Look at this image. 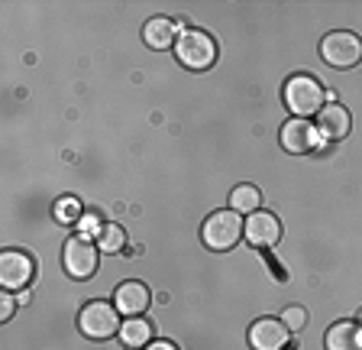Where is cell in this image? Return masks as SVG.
<instances>
[{"label":"cell","mask_w":362,"mask_h":350,"mask_svg":"<svg viewBox=\"0 0 362 350\" xmlns=\"http://www.w3.org/2000/svg\"><path fill=\"white\" fill-rule=\"evenodd\" d=\"M143 39L149 49H168L175 46V39H178V30H175L172 20H165V16H156V20H149V23L143 26Z\"/></svg>","instance_id":"5bb4252c"},{"label":"cell","mask_w":362,"mask_h":350,"mask_svg":"<svg viewBox=\"0 0 362 350\" xmlns=\"http://www.w3.org/2000/svg\"><path fill=\"white\" fill-rule=\"evenodd\" d=\"M317 130L327 140H346L353 130V117L343 104H324V111L317 114Z\"/></svg>","instance_id":"7c38bea8"},{"label":"cell","mask_w":362,"mask_h":350,"mask_svg":"<svg viewBox=\"0 0 362 350\" xmlns=\"http://www.w3.org/2000/svg\"><path fill=\"white\" fill-rule=\"evenodd\" d=\"M281 321L288 324V331H301L304 324H308V312H304L301 305H291V308H285V315H281Z\"/></svg>","instance_id":"d6986e66"},{"label":"cell","mask_w":362,"mask_h":350,"mask_svg":"<svg viewBox=\"0 0 362 350\" xmlns=\"http://www.w3.org/2000/svg\"><path fill=\"white\" fill-rule=\"evenodd\" d=\"M262 205V195H259L256 185H236L233 195H230V208L236 214H256Z\"/></svg>","instance_id":"2e32d148"},{"label":"cell","mask_w":362,"mask_h":350,"mask_svg":"<svg viewBox=\"0 0 362 350\" xmlns=\"http://www.w3.org/2000/svg\"><path fill=\"white\" fill-rule=\"evenodd\" d=\"M146 350H178V347H175L172 341H152V344H149V347H146Z\"/></svg>","instance_id":"7402d4cb"},{"label":"cell","mask_w":362,"mask_h":350,"mask_svg":"<svg viewBox=\"0 0 362 350\" xmlns=\"http://www.w3.org/2000/svg\"><path fill=\"white\" fill-rule=\"evenodd\" d=\"M120 341L127 344L129 350H143L152 344V321H146L143 315H136V318H127L120 324Z\"/></svg>","instance_id":"9a60e30c"},{"label":"cell","mask_w":362,"mask_h":350,"mask_svg":"<svg viewBox=\"0 0 362 350\" xmlns=\"http://www.w3.org/2000/svg\"><path fill=\"white\" fill-rule=\"evenodd\" d=\"M100 247L90 244L88 237H71L65 244V253H62V263H65V273L71 279H90L98 273V259H100Z\"/></svg>","instance_id":"8992f818"},{"label":"cell","mask_w":362,"mask_h":350,"mask_svg":"<svg viewBox=\"0 0 362 350\" xmlns=\"http://www.w3.org/2000/svg\"><path fill=\"white\" fill-rule=\"evenodd\" d=\"M98 247L104 253H120L127 247V230L120 224H100L98 230Z\"/></svg>","instance_id":"e0dca14e"},{"label":"cell","mask_w":362,"mask_h":350,"mask_svg":"<svg viewBox=\"0 0 362 350\" xmlns=\"http://www.w3.org/2000/svg\"><path fill=\"white\" fill-rule=\"evenodd\" d=\"M246 234V221L230 208V211H214L201 227V240L211 250H230L240 244V237Z\"/></svg>","instance_id":"277c9868"},{"label":"cell","mask_w":362,"mask_h":350,"mask_svg":"<svg viewBox=\"0 0 362 350\" xmlns=\"http://www.w3.org/2000/svg\"><path fill=\"white\" fill-rule=\"evenodd\" d=\"M317 146H320V130L310 120L294 117V120H288L281 127V149L291 152V156H304V152L317 149Z\"/></svg>","instance_id":"ba28073f"},{"label":"cell","mask_w":362,"mask_h":350,"mask_svg":"<svg viewBox=\"0 0 362 350\" xmlns=\"http://www.w3.org/2000/svg\"><path fill=\"white\" fill-rule=\"evenodd\" d=\"M117 305L104 302V298H94L81 308L78 315V327H81V334L90 337V341H110L113 334H120V324L123 321L117 318Z\"/></svg>","instance_id":"3957f363"},{"label":"cell","mask_w":362,"mask_h":350,"mask_svg":"<svg viewBox=\"0 0 362 350\" xmlns=\"http://www.w3.org/2000/svg\"><path fill=\"white\" fill-rule=\"evenodd\" d=\"M16 302H20V298H13V295H4V302H0V318H4V321H10V318H13V312H16Z\"/></svg>","instance_id":"ffe728a7"},{"label":"cell","mask_w":362,"mask_h":350,"mask_svg":"<svg viewBox=\"0 0 362 350\" xmlns=\"http://www.w3.org/2000/svg\"><path fill=\"white\" fill-rule=\"evenodd\" d=\"M281 98H285V107L291 111L294 117H301V120H308V117L320 114L324 111V101H327V91L320 88V81L310 75H291L285 81V91H281Z\"/></svg>","instance_id":"6da1fadb"},{"label":"cell","mask_w":362,"mask_h":350,"mask_svg":"<svg viewBox=\"0 0 362 350\" xmlns=\"http://www.w3.org/2000/svg\"><path fill=\"white\" fill-rule=\"evenodd\" d=\"M81 227H84V230H100V227H98V218H94V214H84V218H81Z\"/></svg>","instance_id":"44dd1931"},{"label":"cell","mask_w":362,"mask_h":350,"mask_svg":"<svg viewBox=\"0 0 362 350\" xmlns=\"http://www.w3.org/2000/svg\"><path fill=\"white\" fill-rule=\"evenodd\" d=\"M33 276H36L33 256H26V253H20V250H7L0 256V282H4V289L20 292L23 286H30Z\"/></svg>","instance_id":"52a82bcc"},{"label":"cell","mask_w":362,"mask_h":350,"mask_svg":"<svg viewBox=\"0 0 362 350\" xmlns=\"http://www.w3.org/2000/svg\"><path fill=\"white\" fill-rule=\"evenodd\" d=\"M320 55H324V62L333 65V69H353V65L362 62V39L356 36V33L337 30V33H330V36H324Z\"/></svg>","instance_id":"5b68a950"},{"label":"cell","mask_w":362,"mask_h":350,"mask_svg":"<svg viewBox=\"0 0 362 350\" xmlns=\"http://www.w3.org/2000/svg\"><path fill=\"white\" fill-rule=\"evenodd\" d=\"M288 337H291V331L281 318H259L249 327V347L252 350H285Z\"/></svg>","instance_id":"9c48e42d"},{"label":"cell","mask_w":362,"mask_h":350,"mask_svg":"<svg viewBox=\"0 0 362 350\" xmlns=\"http://www.w3.org/2000/svg\"><path fill=\"white\" fill-rule=\"evenodd\" d=\"M327 350H362V327L356 321H337L327 331Z\"/></svg>","instance_id":"4fadbf2b"},{"label":"cell","mask_w":362,"mask_h":350,"mask_svg":"<svg viewBox=\"0 0 362 350\" xmlns=\"http://www.w3.org/2000/svg\"><path fill=\"white\" fill-rule=\"evenodd\" d=\"M246 240L252 247L269 250V247H275L281 240V221L275 218V214H269V211H256L246 221Z\"/></svg>","instance_id":"30bf717a"},{"label":"cell","mask_w":362,"mask_h":350,"mask_svg":"<svg viewBox=\"0 0 362 350\" xmlns=\"http://www.w3.org/2000/svg\"><path fill=\"white\" fill-rule=\"evenodd\" d=\"M175 55H178V62L185 69L204 72L217 62V43L211 39V33L204 30H185L175 39Z\"/></svg>","instance_id":"7a4b0ae2"},{"label":"cell","mask_w":362,"mask_h":350,"mask_svg":"<svg viewBox=\"0 0 362 350\" xmlns=\"http://www.w3.org/2000/svg\"><path fill=\"white\" fill-rule=\"evenodd\" d=\"M113 305H117V312H123L127 318H136V315H143L146 308L152 305V295L149 289H146L143 282H123V286H117V292H113Z\"/></svg>","instance_id":"8fae6325"},{"label":"cell","mask_w":362,"mask_h":350,"mask_svg":"<svg viewBox=\"0 0 362 350\" xmlns=\"http://www.w3.org/2000/svg\"><path fill=\"white\" fill-rule=\"evenodd\" d=\"M81 205H78L75 198H62L59 205H55V221L59 224H81Z\"/></svg>","instance_id":"ac0fdd59"}]
</instances>
